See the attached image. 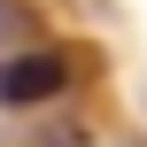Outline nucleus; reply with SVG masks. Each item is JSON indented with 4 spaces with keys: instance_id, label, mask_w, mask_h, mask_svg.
Wrapping results in <instances>:
<instances>
[{
    "instance_id": "f257e3e1",
    "label": "nucleus",
    "mask_w": 147,
    "mask_h": 147,
    "mask_svg": "<svg viewBox=\"0 0 147 147\" xmlns=\"http://www.w3.org/2000/svg\"><path fill=\"white\" fill-rule=\"evenodd\" d=\"M62 85H70L62 54H16V62L0 70V101H8V109H31V101H54Z\"/></svg>"
}]
</instances>
